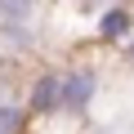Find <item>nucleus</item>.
I'll use <instances>...</instances> for the list:
<instances>
[{"label": "nucleus", "instance_id": "nucleus-1", "mask_svg": "<svg viewBox=\"0 0 134 134\" xmlns=\"http://www.w3.org/2000/svg\"><path fill=\"white\" fill-rule=\"evenodd\" d=\"M98 98V72L90 63H76V67H67L63 72V116H85Z\"/></svg>", "mask_w": 134, "mask_h": 134}, {"label": "nucleus", "instance_id": "nucleus-2", "mask_svg": "<svg viewBox=\"0 0 134 134\" xmlns=\"http://www.w3.org/2000/svg\"><path fill=\"white\" fill-rule=\"evenodd\" d=\"M27 107L31 116H58L63 112V72H54V67H45V72H36L27 81Z\"/></svg>", "mask_w": 134, "mask_h": 134}, {"label": "nucleus", "instance_id": "nucleus-3", "mask_svg": "<svg viewBox=\"0 0 134 134\" xmlns=\"http://www.w3.org/2000/svg\"><path fill=\"white\" fill-rule=\"evenodd\" d=\"M94 36L103 40V45H125L130 36H134V9L130 5H103L98 9V23H94Z\"/></svg>", "mask_w": 134, "mask_h": 134}, {"label": "nucleus", "instance_id": "nucleus-4", "mask_svg": "<svg viewBox=\"0 0 134 134\" xmlns=\"http://www.w3.org/2000/svg\"><path fill=\"white\" fill-rule=\"evenodd\" d=\"M27 121H31V107L0 90V134H27Z\"/></svg>", "mask_w": 134, "mask_h": 134}, {"label": "nucleus", "instance_id": "nucleus-5", "mask_svg": "<svg viewBox=\"0 0 134 134\" xmlns=\"http://www.w3.org/2000/svg\"><path fill=\"white\" fill-rule=\"evenodd\" d=\"M36 0H0V23H31Z\"/></svg>", "mask_w": 134, "mask_h": 134}, {"label": "nucleus", "instance_id": "nucleus-6", "mask_svg": "<svg viewBox=\"0 0 134 134\" xmlns=\"http://www.w3.org/2000/svg\"><path fill=\"white\" fill-rule=\"evenodd\" d=\"M125 67H134V40L125 45Z\"/></svg>", "mask_w": 134, "mask_h": 134}]
</instances>
